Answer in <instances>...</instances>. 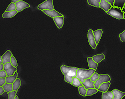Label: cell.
Instances as JSON below:
<instances>
[{"instance_id":"6da1fadb","label":"cell","mask_w":125,"mask_h":99,"mask_svg":"<svg viewBox=\"0 0 125 99\" xmlns=\"http://www.w3.org/2000/svg\"><path fill=\"white\" fill-rule=\"evenodd\" d=\"M78 69L77 67H70L64 65L61 66L60 69L64 76L65 81L71 84L73 82V77H76V71Z\"/></svg>"},{"instance_id":"7a4b0ae2","label":"cell","mask_w":125,"mask_h":99,"mask_svg":"<svg viewBox=\"0 0 125 99\" xmlns=\"http://www.w3.org/2000/svg\"><path fill=\"white\" fill-rule=\"evenodd\" d=\"M95 71L96 70L92 69H87L78 68L76 71V77L78 78L81 83L84 82L85 80L90 78Z\"/></svg>"},{"instance_id":"3957f363","label":"cell","mask_w":125,"mask_h":99,"mask_svg":"<svg viewBox=\"0 0 125 99\" xmlns=\"http://www.w3.org/2000/svg\"><path fill=\"white\" fill-rule=\"evenodd\" d=\"M106 13L116 19L118 20L124 19L123 14L124 13L122 11L120 8L112 7Z\"/></svg>"},{"instance_id":"277c9868","label":"cell","mask_w":125,"mask_h":99,"mask_svg":"<svg viewBox=\"0 0 125 99\" xmlns=\"http://www.w3.org/2000/svg\"><path fill=\"white\" fill-rule=\"evenodd\" d=\"M111 80V77L109 75L106 74L99 75V79L94 83L95 88L98 89L101 84L104 83L110 82Z\"/></svg>"},{"instance_id":"5b68a950","label":"cell","mask_w":125,"mask_h":99,"mask_svg":"<svg viewBox=\"0 0 125 99\" xmlns=\"http://www.w3.org/2000/svg\"><path fill=\"white\" fill-rule=\"evenodd\" d=\"M38 9L42 11L43 10H54L53 0H46L39 5Z\"/></svg>"},{"instance_id":"8992f818","label":"cell","mask_w":125,"mask_h":99,"mask_svg":"<svg viewBox=\"0 0 125 99\" xmlns=\"http://www.w3.org/2000/svg\"><path fill=\"white\" fill-rule=\"evenodd\" d=\"M17 67H14L10 62L7 63L4 65L3 70L6 72L7 76L13 75L17 71Z\"/></svg>"},{"instance_id":"52a82bcc","label":"cell","mask_w":125,"mask_h":99,"mask_svg":"<svg viewBox=\"0 0 125 99\" xmlns=\"http://www.w3.org/2000/svg\"><path fill=\"white\" fill-rule=\"evenodd\" d=\"M93 30H89L88 32V38L89 43L90 46L94 49L96 48L97 45L94 40Z\"/></svg>"},{"instance_id":"ba28073f","label":"cell","mask_w":125,"mask_h":99,"mask_svg":"<svg viewBox=\"0 0 125 99\" xmlns=\"http://www.w3.org/2000/svg\"><path fill=\"white\" fill-rule=\"evenodd\" d=\"M16 7V10L18 12L22 11L24 9L30 7V5L28 3L23 1L22 0L17 2L15 3Z\"/></svg>"},{"instance_id":"9c48e42d","label":"cell","mask_w":125,"mask_h":99,"mask_svg":"<svg viewBox=\"0 0 125 99\" xmlns=\"http://www.w3.org/2000/svg\"><path fill=\"white\" fill-rule=\"evenodd\" d=\"M64 16H58L53 18V20L56 25L59 29L61 28L63 26L64 23Z\"/></svg>"},{"instance_id":"30bf717a","label":"cell","mask_w":125,"mask_h":99,"mask_svg":"<svg viewBox=\"0 0 125 99\" xmlns=\"http://www.w3.org/2000/svg\"><path fill=\"white\" fill-rule=\"evenodd\" d=\"M42 11L47 16L51 17L52 18H53L58 16H62L63 15L55 9L53 10H43Z\"/></svg>"},{"instance_id":"8fae6325","label":"cell","mask_w":125,"mask_h":99,"mask_svg":"<svg viewBox=\"0 0 125 99\" xmlns=\"http://www.w3.org/2000/svg\"><path fill=\"white\" fill-rule=\"evenodd\" d=\"M13 55L10 50H8L2 55V64L4 65L7 63L10 62L11 57Z\"/></svg>"},{"instance_id":"7c38bea8","label":"cell","mask_w":125,"mask_h":99,"mask_svg":"<svg viewBox=\"0 0 125 99\" xmlns=\"http://www.w3.org/2000/svg\"><path fill=\"white\" fill-rule=\"evenodd\" d=\"M93 32L95 42L97 45L102 38L103 31L102 29H99L96 31H93Z\"/></svg>"},{"instance_id":"4fadbf2b","label":"cell","mask_w":125,"mask_h":99,"mask_svg":"<svg viewBox=\"0 0 125 99\" xmlns=\"http://www.w3.org/2000/svg\"><path fill=\"white\" fill-rule=\"evenodd\" d=\"M99 4V8L103 9L106 12L108 11L112 7L111 4L106 0H101Z\"/></svg>"},{"instance_id":"5bb4252c","label":"cell","mask_w":125,"mask_h":99,"mask_svg":"<svg viewBox=\"0 0 125 99\" xmlns=\"http://www.w3.org/2000/svg\"><path fill=\"white\" fill-rule=\"evenodd\" d=\"M114 97L113 99H121L125 95V93L117 89H115L112 91Z\"/></svg>"},{"instance_id":"9a60e30c","label":"cell","mask_w":125,"mask_h":99,"mask_svg":"<svg viewBox=\"0 0 125 99\" xmlns=\"http://www.w3.org/2000/svg\"><path fill=\"white\" fill-rule=\"evenodd\" d=\"M94 83L91 80L90 78L85 80L84 82L82 83L83 85L87 90L89 88H95Z\"/></svg>"},{"instance_id":"2e32d148","label":"cell","mask_w":125,"mask_h":99,"mask_svg":"<svg viewBox=\"0 0 125 99\" xmlns=\"http://www.w3.org/2000/svg\"><path fill=\"white\" fill-rule=\"evenodd\" d=\"M111 83L110 81L104 83L99 86V87L98 89V91L102 92H105L107 91L109 89Z\"/></svg>"},{"instance_id":"e0dca14e","label":"cell","mask_w":125,"mask_h":99,"mask_svg":"<svg viewBox=\"0 0 125 99\" xmlns=\"http://www.w3.org/2000/svg\"><path fill=\"white\" fill-rule=\"evenodd\" d=\"M18 13L16 10L11 11H5L2 15V17L5 19H9L15 16Z\"/></svg>"},{"instance_id":"ac0fdd59","label":"cell","mask_w":125,"mask_h":99,"mask_svg":"<svg viewBox=\"0 0 125 99\" xmlns=\"http://www.w3.org/2000/svg\"><path fill=\"white\" fill-rule=\"evenodd\" d=\"M87 60L89 68L96 70L97 68L98 64L94 61L92 57H88Z\"/></svg>"},{"instance_id":"d6986e66","label":"cell","mask_w":125,"mask_h":99,"mask_svg":"<svg viewBox=\"0 0 125 99\" xmlns=\"http://www.w3.org/2000/svg\"><path fill=\"white\" fill-rule=\"evenodd\" d=\"M92 58L94 61L98 64L104 59L105 57L104 54L102 53L100 55H94L92 57Z\"/></svg>"},{"instance_id":"ffe728a7","label":"cell","mask_w":125,"mask_h":99,"mask_svg":"<svg viewBox=\"0 0 125 99\" xmlns=\"http://www.w3.org/2000/svg\"><path fill=\"white\" fill-rule=\"evenodd\" d=\"M18 75V74L17 71L13 75L7 76L5 78L6 79V82L12 84L17 78Z\"/></svg>"},{"instance_id":"44dd1931","label":"cell","mask_w":125,"mask_h":99,"mask_svg":"<svg viewBox=\"0 0 125 99\" xmlns=\"http://www.w3.org/2000/svg\"><path fill=\"white\" fill-rule=\"evenodd\" d=\"M125 0H115L114 7L120 8L122 10L125 6Z\"/></svg>"},{"instance_id":"7402d4cb","label":"cell","mask_w":125,"mask_h":99,"mask_svg":"<svg viewBox=\"0 0 125 99\" xmlns=\"http://www.w3.org/2000/svg\"><path fill=\"white\" fill-rule=\"evenodd\" d=\"M21 85V82L20 79L17 78L12 83L13 91H17Z\"/></svg>"},{"instance_id":"603a6c76","label":"cell","mask_w":125,"mask_h":99,"mask_svg":"<svg viewBox=\"0 0 125 99\" xmlns=\"http://www.w3.org/2000/svg\"><path fill=\"white\" fill-rule=\"evenodd\" d=\"M114 96L112 91L103 92L102 95V99H113Z\"/></svg>"},{"instance_id":"cb8c5ba5","label":"cell","mask_w":125,"mask_h":99,"mask_svg":"<svg viewBox=\"0 0 125 99\" xmlns=\"http://www.w3.org/2000/svg\"><path fill=\"white\" fill-rule=\"evenodd\" d=\"M5 91L8 92L13 90L12 84L6 83L5 84L2 86Z\"/></svg>"},{"instance_id":"d4e9b609","label":"cell","mask_w":125,"mask_h":99,"mask_svg":"<svg viewBox=\"0 0 125 99\" xmlns=\"http://www.w3.org/2000/svg\"><path fill=\"white\" fill-rule=\"evenodd\" d=\"M89 5L95 7L99 8L101 0H87Z\"/></svg>"},{"instance_id":"484cf974","label":"cell","mask_w":125,"mask_h":99,"mask_svg":"<svg viewBox=\"0 0 125 99\" xmlns=\"http://www.w3.org/2000/svg\"><path fill=\"white\" fill-rule=\"evenodd\" d=\"M71 85L78 88L83 86L80 80L76 77H73V82Z\"/></svg>"},{"instance_id":"4316f807","label":"cell","mask_w":125,"mask_h":99,"mask_svg":"<svg viewBox=\"0 0 125 99\" xmlns=\"http://www.w3.org/2000/svg\"><path fill=\"white\" fill-rule=\"evenodd\" d=\"M98 91V89L95 88L88 89H87L86 96H91L96 94L97 93Z\"/></svg>"},{"instance_id":"83f0119b","label":"cell","mask_w":125,"mask_h":99,"mask_svg":"<svg viewBox=\"0 0 125 99\" xmlns=\"http://www.w3.org/2000/svg\"><path fill=\"white\" fill-rule=\"evenodd\" d=\"M78 90L80 95L83 97H86L87 90L83 86L79 87Z\"/></svg>"},{"instance_id":"f1b7e54d","label":"cell","mask_w":125,"mask_h":99,"mask_svg":"<svg viewBox=\"0 0 125 99\" xmlns=\"http://www.w3.org/2000/svg\"><path fill=\"white\" fill-rule=\"evenodd\" d=\"M16 7L15 3L12 2L8 6L5 11H11L16 10Z\"/></svg>"},{"instance_id":"f546056e","label":"cell","mask_w":125,"mask_h":99,"mask_svg":"<svg viewBox=\"0 0 125 99\" xmlns=\"http://www.w3.org/2000/svg\"><path fill=\"white\" fill-rule=\"evenodd\" d=\"M99 75L96 72H95L91 76L90 78L91 80L94 82H96V81L99 78Z\"/></svg>"},{"instance_id":"4dcf8cb0","label":"cell","mask_w":125,"mask_h":99,"mask_svg":"<svg viewBox=\"0 0 125 99\" xmlns=\"http://www.w3.org/2000/svg\"><path fill=\"white\" fill-rule=\"evenodd\" d=\"M17 91H13L8 93V99H14L16 95Z\"/></svg>"},{"instance_id":"1f68e13d","label":"cell","mask_w":125,"mask_h":99,"mask_svg":"<svg viewBox=\"0 0 125 99\" xmlns=\"http://www.w3.org/2000/svg\"><path fill=\"white\" fill-rule=\"evenodd\" d=\"M10 63L14 67H17L18 66L17 61L15 57L13 55L11 58Z\"/></svg>"},{"instance_id":"d6a6232c","label":"cell","mask_w":125,"mask_h":99,"mask_svg":"<svg viewBox=\"0 0 125 99\" xmlns=\"http://www.w3.org/2000/svg\"><path fill=\"white\" fill-rule=\"evenodd\" d=\"M120 40L122 42L125 41V31H124L119 35Z\"/></svg>"},{"instance_id":"836d02e7","label":"cell","mask_w":125,"mask_h":99,"mask_svg":"<svg viewBox=\"0 0 125 99\" xmlns=\"http://www.w3.org/2000/svg\"><path fill=\"white\" fill-rule=\"evenodd\" d=\"M7 76L6 73L4 70L0 71V78H5Z\"/></svg>"},{"instance_id":"e575fe53","label":"cell","mask_w":125,"mask_h":99,"mask_svg":"<svg viewBox=\"0 0 125 99\" xmlns=\"http://www.w3.org/2000/svg\"><path fill=\"white\" fill-rule=\"evenodd\" d=\"M6 83L5 78H0V86L2 87Z\"/></svg>"},{"instance_id":"d590c367","label":"cell","mask_w":125,"mask_h":99,"mask_svg":"<svg viewBox=\"0 0 125 99\" xmlns=\"http://www.w3.org/2000/svg\"><path fill=\"white\" fill-rule=\"evenodd\" d=\"M106 0L111 4L112 7H114V3L115 0Z\"/></svg>"},{"instance_id":"8d00e7d4","label":"cell","mask_w":125,"mask_h":99,"mask_svg":"<svg viewBox=\"0 0 125 99\" xmlns=\"http://www.w3.org/2000/svg\"><path fill=\"white\" fill-rule=\"evenodd\" d=\"M5 92L2 87L0 86V95L3 94Z\"/></svg>"},{"instance_id":"74e56055","label":"cell","mask_w":125,"mask_h":99,"mask_svg":"<svg viewBox=\"0 0 125 99\" xmlns=\"http://www.w3.org/2000/svg\"><path fill=\"white\" fill-rule=\"evenodd\" d=\"M4 69V64H0V71L3 70Z\"/></svg>"},{"instance_id":"f35d334b","label":"cell","mask_w":125,"mask_h":99,"mask_svg":"<svg viewBox=\"0 0 125 99\" xmlns=\"http://www.w3.org/2000/svg\"><path fill=\"white\" fill-rule=\"evenodd\" d=\"M20 0H12V2L15 3L17 2L20 1Z\"/></svg>"},{"instance_id":"ab89813d","label":"cell","mask_w":125,"mask_h":99,"mask_svg":"<svg viewBox=\"0 0 125 99\" xmlns=\"http://www.w3.org/2000/svg\"><path fill=\"white\" fill-rule=\"evenodd\" d=\"M2 64V56L0 55V64Z\"/></svg>"},{"instance_id":"60d3db41","label":"cell","mask_w":125,"mask_h":99,"mask_svg":"<svg viewBox=\"0 0 125 99\" xmlns=\"http://www.w3.org/2000/svg\"><path fill=\"white\" fill-rule=\"evenodd\" d=\"M122 11L123 12L125 13V6H124V8H123L122 10Z\"/></svg>"},{"instance_id":"b9f144b4","label":"cell","mask_w":125,"mask_h":99,"mask_svg":"<svg viewBox=\"0 0 125 99\" xmlns=\"http://www.w3.org/2000/svg\"><path fill=\"white\" fill-rule=\"evenodd\" d=\"M19 97L17 96L16 95L14 98V99H19Z\"/></svg>"},{"instance_id":"7bdbcfd3","label":"cell","mask_w":125,"mask_h":99,"mask_svg":"<svg viewBox=\"0 0 125 99\" xmlns=\"http://www.w3.org/2000/svg\"><path fill=\"white\" fill-rule=\"evenodd\" d=\"M123 17L124 19H125V13H124Z\"/></svg>"}]
</instances>
